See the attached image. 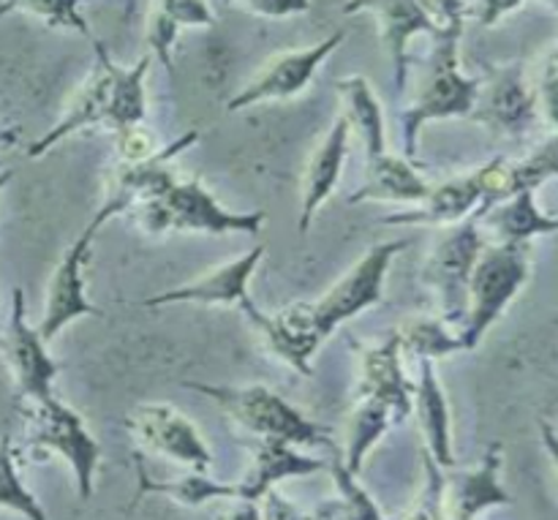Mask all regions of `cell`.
<instances>
[{
  "label": "cell",
  "instance_id": "ee69618b",
  "mask_svg": "<svg viewBox=\"0 0 558 520\" xmlns=\"http://www.w3.org/2000/svg\"><path fill=\"white\" fill-rule=\"evenodd\" d=\"M545 3H548V5H554V9L558 11V0H545Z\"/></svg>",
  "mask_w": 558,
  "mask_h": 520
},
{
  "label": "cell",
  "instance_id": "3957f363",
  "mask_svg": "<svg viewBox=\"0 0 558 520\" xmlns=\"http://www.w3.org/2000/svg\"><path fill=\"white\" fill-rule=\"evenodd\" d=\"M461 31L439 33L434 36V49L428 58V71L417 87L414 101L401 114V142L403 158L414 161L417 156L420 129L430 120L469 118L474 112V104L480 96V80L463 74L461 60H458V44Z\"/></svg>",
  "mask_w": 558,
  "mask_h": 520
},
{
  "label": "cell",
  "instance_id": "7a4b0ae2",
  "mask_svg": "<svg viewBox=\"0 0 558 520\" xmlns=\"http://www.w3.org/2000/svg\"><path fill=\"white\" fill-rule=\"evenodd\" d=\"M183 387L216 401L238 428L256 436V439H278L294 447H332V428L308 420L270 387L205 385V382H183Z\"/></svg>",
  "mask_w": 558,
  "mask_h": 520
},
{
  "label": "cell",
  "instance_id": "9c48e42d",
  "mask_svg": "<svg viewBox=\"0 0 558 520\" xmlns=\"http://www.w3.org/2000/svg\"><path fill=\"white\" fill-rule=\"evenodd\" d=\"M347 38V31H336L311 47L283 49L265 60L254 80L245 82L238 93L227 101V112H243V109L256 107L267 101H287V98L300 96L311 85L319 65L336 52Z\"/></svg>",
  "mask_w": 558,
  "mask_h": 520
},
{
  "label": "cell",
  "instance_id": "60d3db41",
  "mask_svg": "<svg viewBox=\"0 0 558 520\" xmlns=\"http://www.w3.org/2000/svg\"><path fill=\"white\" fill-rule=\"evenodd\" d=\"M539 442H543L545 452H548L550 463H554V469H556V477H558V431L548 423V420H539Z\"/></svg>",
  "mask_w": 558,
  "mask_h": 520
},
{
  "label": "cell",
  "instance_id": "e575fe53",
  "mask_svg": "<svg viewBox=\"0 0 558 520\" xmlns=\"http://www.w3.org/2000/svg\"><path fill=\"white\" fill-rule=\"evenodd\" d=\"M153 9L167 14L180 31L183 27H210L216 22V14L207 5V0H156Z\"/></svg>",
  "mask_w": 558,
  "mask_h": 520
},
{
  "label": "cell",
  "instance_id": "74e56055",
  "mask_svg": "<svg viewBox=\"0 0 558 520\" xmlns=\"http://www.w3.org/2000/svg\"><path fill=\"white\" fill-rule=\"evenodd\" d=\"M234 3L243 5L245 11H251V14L272 16V20L305 14V11L311 9V0H234Z\"/></svg>",
  "mask_w": 558,
  "mask_h": 520
},
{
  "label": "cell",
  "instance_id": "e0dca14e",
  "mask_svg": "<svg viewBox=\"0 0 558 520\" xmlns=\"http://www.w3.org/2000/svg\"><path fill=\"white\" fill-rule=\"evenodd\" d=\"M360 11L376 16L379 38L392 63V85H396V93H403L409 76V41L420 33H428L434 38V22L428 20L420 0H347L343 3V14H360Z\"/></svg>",
  "mask_w": 558,
  "mask_h": 520
},
{
  "label": "cell",
  "instance_id": "7bdbcfd3",
  "mask_svg": "<svg viewBox=\"0 0 558 520\" xmlns=\"http://www.w3.org/2000/svg\"><path fill=\"white\" fill-rule=\"evenodd\" d=\"M11 178H14V172H11V169H3V172H0V191L11 183Z\"/></svg>",
  "mask_w": 558,
  "mask_h": 520
},
{
  "label": "cell",
  "instance_id": "5bb4252c",
  "mask_svg": "<svg viewBox=\"0 0 558 520\" xmlns=\"http://www.w3.org/2000/svg\"><path fill=\"white\" fill-rule=\"evenodd\" d=\"M3 354L20 398L36 403L52 396L60 363L47 352V341L41 338V332L27 325L25 292L20 287L11 289V314L3 336Z\"/></svg>",
  "mask_w": 558,
  "mask_h": 520
},
{
  "label": "cell",
  "instance_id": "4fadbf2b",
  "mask_svg": "<svg viewBox=\"0 0 558 520\" xmlns=\"http://www.w3.org/2000/svg\"><path fill=\"white\" fill-rule=\"evenodd\" d=\"M245 316H248L251 325L262 332L267 349L276 354L281 363H287L289 368H294L298 374L311 376V360L319 352L322 343L327 341V336L322 332L319 316H316L314 303H289L283 309L267 311L256 309L254 300H245L240 305Z\"/></svg>",
  "mask_w": 558,
  "mask_h": 520
},
{
  "label": "cell",
  "instance_id": "b9f144b4",
  "mask_svg": "<svg viewBox=\"0 0 558 520\" xmlns=\"http://www.w3.org/2000/svg\"><path fill=\"white\" fill-rule=\"evenodd\" d=\"M16 136H20V129H5V131H0V147H9V145H14L16 142Z\"/></svg>",
  "mask_w": 558,
  "mask_h": 520
},
{
  "label": "cell",
  "instance_id": "4dcf8cb0",
  "mask_svg": "<svg viewBox=\"0 0 558 520\" xmlns=\"http://www.w3.org/2000/svg\"><path fill=\"white\" fill-rule=\"evenodd\" d=\"M82 3L85 0H3L0 3V16L20 11V14L36 16V20H41L47 27H54V31H71L85 38H93L87 20L80 11Z\"/></svg>",
  "mask_w": 558,
  "mask_h": 520
},
{
  "label": "cell",
  "instance_id": "f546056e",
  "mask_svg": "<svg viewBox=\"0 0 558 520\" xmlns=\"http://www.w3.org/2000/svg\"><path fill=\"white\" fill-rule=\"evenodd\" d=\"M0 510H11L25 520H47L44 507L22 483L20 469H16V450L9 434L0 439Z\"/></svg>",
  "mask_w": 558,
  "mask_h": 520
},
{
  "label": "cell",
  "instance_id": "6da1fadb",
  "mask_svg": "<svg viewBox=\"0 0 558 520\" xmlns=\"http://www.w3.org/2000/svg\"><path fill=\"white\" fill-rule=\"evenodd\" d=\"M96 52V69L87 76L85 85L69 104L63 118L27 147V158H38L52 150L58 142L69 140L76 131L109 129L114 134L136 129L147 118L145 76L150 71V58H140L134 65L114 63L109 49L98 38H90Z\"/></svg>",
  "mask_w": 558,
  "mask_h": 520
},
{
  "label": "cell",
  "instance_id": "8fae6325",
  "mask_svg": "<svg viewBox=\"0 0 558 520\" xmlns=\"http://www.w3.org/2000/svg\"><path fill=\"white\" fill-rule=\"evenodd\" d=\"M98 229L101 227L90 218L87 227L82 229L80 238L63 251L60 262L54 265L52 276H49L47 298H44V314L36 327L47 343L74 319H82V316H101V311L87 300L85 281V267L87 259H90L93 238L98 234Z\"/></svg>",
  "mask_w": 558,
  "mask_h": 520
},
{
  "label": "cell",
  "instance_id": "4316f807",
  "mask_svg": "<svg viewBox=\"0 0 558 520\" xmlns=\"http://www.w3.org/2000/svg\"><path fill=\"white\" fill-rule=\"evenodd\" d=\"M396 423V414L387 403L376 401V398H357L349 414L347 425V447H343V467L352 474H360L365 456L374 450L376 442L387 434Z\"/></svg>",
  "mask_w": 558,
  "mask_h": 520
},
{
  "label": "cell",
  "instance_id": "44dd1931",
  "mask_svg": "<svg viewBox=\"0 0 558 520\" xmlns=\"http://www.w3.org/2000/svg\"><path fill=\"white\" fill-rule=\"evenodd\" d=\"M412 412L417 414L420 431L425 436V452L434 458L439 469L456 467L452 452V428H450V403H447L445 387L436 376L434 360H420L417 382L412 392Z\"/></svg>",
  "mask_w": 558,
  "mask_h": 520
},
{
  "label": "cell",
  "instance_id": "ab89813d",
  "mask_svg": "<svg viewBox=\"0 0 558 520\" xmlns=\"http://www.w3.org/2000/svg\"><path fill=\"white\" fill-rule=\"evenodd\" d=\"M218 520H262V510L256 501H234L229 510H223Z\"/></svg>",
  "mask_w": 558,
  "mask_h": 520
},
{
  "label": "cell",
  "instance_id": "30bf717a",
  "mask_svg": "<svg viewBox=\"0 0 558 520\" xmlns=\"http://www.w3.org/2000/svg\"><path fill=\"white\" fill-rule=\"evenodd\" d=\"M469 120L488 129L490 134L510 136V140L529 134L537 125L539 112L534 87L526 80V69L521 63L490 69L488 76L480 80V96Z\"/></svg>",
  "mask_w": 558,
  "mask_h": 520
},
{
  "label": "cell",
  "instance_id": "f1b7e54d",
  "mask_svg": "<svg viewBox=\"0 0 558 520\" xmlns=\"http://www.w3.org/2000/svg\"><path fill=\"white\" fill-rule=\"evenodd\" d=\"M332 477L341 491V499L322 505L311 520H385L368 491L357 483V474L343 467L341 456L332 458Z\"/></svg>",
  "mask_w": 558,
  "mask_h": 520
},
{
  "label": "cell",
  "instance_id": "484cf974",
  "mask_svg": "<svg viewBox=\"0 0 558 520\" xmlns=\"http://www.w3.org/2000/svg\"><path fill=\"white\" fill-rule=\"evenodd\" d=\"M338 96L343 101V118L349 120L352 131H357L365 147V161H374L381 153H387L385 140V112L376 98L374 87L365 76L354 74L347 80H338Z\"/></svg>",
  "mask_w": 558,
  "mask_h": 520
},
{
  "label": "cell",
  "instance_id": "f35d334b",
  "mask_svg": "<svg viewBox=\"0 0 558 520\" xmlns=\"http://www.w3.org/2000/svg\"><path fill=\"white\" fill-rule=\"evenodd\" d=\"M259 505H262L259 507L262 520H311V518H305L303 512L292 505V501L283 499L276 488L267 491V494L262 496Z\"/></svg>",
  "mask_w": 558,
  "mask_h": 520
},
{
  "label": "cell",
  "instance_id": "1f68e13d",
  "mask_svg": "<svg viewBox=\"0 0 558 520\" xmlns=\"http://www.w3.org/2000/svg\"><path fill=\"white\" fill-rule=\"evenodd\" d=\"M558 178V131H550L526 158L510 161V180L512 191L532 189L537 191L548 180Z\"/></svg>",
  "mask_w": 558,
  "mask_h": 520
},
{
  "label": "cell",
  "instance_id": "8d00e7d4",
  "mask_svg": "<svg viewBox=\"0 0 558 520\" xmlns=\"http://www.w3.org/2000/svg\"><path fill=\"white\" fill-rule=\"evenodd\" d=\"M469 3V20L480 22L483 27H494L512 11L521 9L526 0H466Z\"/></svg>",
  "mask_w": 558,
  "mask_h": 520
},
{
  "label": "cell",
  "instance_id": "7402d4cb",
  "mask_svg": "<svg viewBox=\"0 0 558 520\" xmlns=\"http://www.w3.org/2000/svg\"><path fill=\"white\" fill-rule=\"evenodd\" d=\"M488 243H532L534 238L558 232V216L539 207L537 191L523 189L477 216Z\"/></svg>",
  "mask_w": 558,
  "mask_h": 520
},
{
  "label": "cell",
  "instance_id": "836d02e7",
  "mask_svg": "<svg viewBox=\"0 0 558 520\" xmlns=\"http://www.w3.org/2000/svg\"><path fill=\"white\" fill-rule=\"evenodd\" d=\"M178 33L180 27L158 9H153L150 14H147V44H150L153 55H156L158 63H161L169 74H172V49L174 41H178Z\"/></svg>",
  "mask_w": 558,
  "mask_h": 520
},
{
  "label": "cell",
  "instance_id": "d4e9b609",
  "mask_svg": "<svg viewBox=\"0 0 558 520\" xmlns=\"http://www.w3.org/2000/svg\"><path fill=\"white\" fill-rule=\"evenodd\" d=\"M136 494L131 507L140 505L145 496H169L172 501H178L180 507H205L207 501H240V488L238 483H221V480L207 477V472H191L180 480H153L150 474L142 467V458L136 452Z\"/></svg>",
  "mask_w": 558,
  "mask_h": 520
},
{
  "label": "cell",
  "instance_id": "d6a6232c",
  "mask_svg": "<svg viewBox=\"0 0 558 520\" xmlns=\"http://www.w3.org/2000/svg\"><path fill=\"white\" fill-rule=\"evenodd\" d=\"M534 96H537L539 120H543L550 131H558V47L548 55L543 71H539V82L537 87H534Z\"/></svg>",
  "mask_w": 558,
  "mask_h": 520
},
{
  "label": "cell",
  "instance_id": "ffe728a7",
  "mask_svg": "<svg viewBox=\"0 0 558 520\" xmlns=\"http://www.w3.org/2000/svg\"><path fill=\"white\" fill-rule=\"evenodd\" d=\"M349 142H352V125L343 114L332 120L325 140L314 147L303 172V185H300V232H308L316 213L322 210L330 194L341 180V169L347 164Z\"/></svg>",
  "mask_w": 558,
  "mask_h": 520
},
{
  "label": "cell",
  "instance_id": "5b68a950",
  "mask_svg": "<svg viewBox=\"0 0 558 520\" xmlns=\"http://www.w3.org/2000/svg\"><path fill=\"white\" fill-rule=\"evenodd\" d=\"M134 221L147 234L205 232V234H259L265 227V210H227L199 178L174 180L167 191L142 202L131 210Z\"/></svg>",
  "mask_w": 558,
  "mask_h": 520
},
{
  "label": "cell",
  "instance_id": "d6986e66",
  "mask_svg": "<svg viewBox=\"0 0 558 520\" xmlns=\"http://www.w3.org/2000/svg\"><path fill=\"white\" fill-rule=\"evenodd\" d=\"M483 199V178H480V169H474V172L430 185L428 196L420 205L403 213H392L379 223L385 227H456V223L477 216Z\"/></svg>",
  "mask_w": 558,
  "mask_h": 520
},
{
  "label": "cell",
  "instance_id": "83f0119b",
  "mask_svg": "<svg viewBox=\"0 0 558 520\" xmlns=\"http://www.w3.org/2000/svg\"><path fill=\"white\" fill-rule=\"evenodd\" d=\"M398 341L403 352H412L417 360H441L463 352L458 332L441 316H412L398 325Z\"/></svg>",
  "mask_w": 558,
  "mask_h": 520
},
{
  "label": "cell",
  "instance_id": "cb8c5ba5",
  "mask_svg": "<svg viewBox=\"0 0 558 520\" xmlns=\"http://www.w3.org/2000/svg\"><path fill=\"white\" fill-rule=\"evenodd\" d=\"M430 183L420 174L409 158L381 153L374 161H365V180L352 196L349 205L360 202H398V205H420L428 196Z\"/></svg>",
  "mask_w": 558,
  "mask_h": 520
},
{
  "label": "cell",
  "instance_id": "277c9868",
  "mask_svg": "<svg viewBox=\"0 0 558 520\" xmlns=\"http://www.w3.org/2000/svg\"><path fill=\"white\" fill-rule=\"evenodd\" d=\"M532 276V243H485L469 276L466 316L458 330L463 352L480 347Z\"/></svg>",
  "mask_w": 558,
  "mask_h": 520
},
{
  "label": "cell",
  "instance_id": "8992f818",
  "mask_svg": "<svg viewBox=\"0 0 558 520\" xmlns=\"http://www.w3.org/2000/svg\"><path fill=\"white\" fill-rule=\"evenodd\" d=\"M27 447L33 456H60L69 463L80 501H90L96 491V472L104 458V447L87 431L85 420L69 403L54 396L31 403L25 412Z\"/></svg>",
  "mask_w": 558,
  "mask_h": 520
},
{
  "label": "cell",
  "instance_id": "d590c367",
  "mask_svg": "<svg viewBox=\"0 0 558 520\" xmlns=\"http://www.w3.org/2000/svg\"><path fill=\"white\" fill-rule=\"evenodd\" d=\"M420 3H423L428 20L434 22L436 36L450 31L463 33V27H466V20H469L466 0H420Z\"/></svg>",
  "mask_w": 558,
  "mask_h": 520
},
{
  "label": "cell",
  "instance_id": "2e32d148",
  "mask_svg": "<svg viewBox=\"0 0 558 520\" xmlns=\"http://www.w3.org/2000/svg\"><path fill=\"white\" fill-rule=\"evenodd\" d=\"M352 347L357 352V398H376L387 403L396 414V423H403L412 414L414 385L403 374V349L398 332L392 330L379 343L352 341Z\"/></svg>",
  "mask_w": 558,
  "mask_h": 520
},
{
  "label": "cell",
  "instance_id": "ba28073f",
  "mask_svg": "<svg viewBox=\"0 0 558 520\" xmlns=\"http://www.w3.org/2000/svg\"><path fill=\"white\" fill-rule=\"evenodd\" d=\"M409 249V240H387L376 243L368 254L360 256L319 300H314L316 316H319L322 332L327 338L336 332L338 325L354 319L363 311L376 309L385 303V278L392 262L401 251Z\"/></svg>",
  "mask_w": 558,
  "mask_h": 520
},
{
  "label": "cell",
  "instance_id": "52a82bcc",
  "mask_svg": "<svg viewBox=\"0 0 558 520\" xmlns=\"http://www.w3.org/2000/svg\"><path fill=\"white\" fill-rule=\"evenodd\" d=\"M485 243L488 240L477 218H466L456 227H447L423 265V283L436 294L441 319L456 330H461L463 316H466L469 276Z\"/></svg>",
  "mask_w": 558,
  "mask_h": 520
},
{
  "label": "cell",
  "instance_id": "603a6c76",
  "mask_svg": "<svg viewBox=\"0 0 558 520\" xmlns=\"http://www.w3.org/2000/svg\"><path fill=\"white\" fill-rule=\"evenodd\" d=\"M322 469H325V463L319 458L300 456L298 447L289 445V442L256 439L251 469L238 483L240 501H256L259 505L262 496L276 488L281 480L308 477V474L322 472Z\"/></svg>",
  "mask_w": 558,
  "mask_h": 520
},
{
  "label": "cell",
  "instance_id": "ac0fdd59",
  "mask_svg": "<svg viewBox=\"0 0 558 520\" xmlns=\"http://www.w3.org/2000/svg\"><path fill=\"white\" fill-rule=\"evenodd\" d=\"M501 463H505L501 445L494 442L485 450L477 469L445 474L441 507H445L447 516L452 520H474L480 512L490 510V507H510L512 496L501 485Z\"/></svg>",
  "mask_w": 558,
  "mask_h": 520
},
{
  "label": "cell",
  "instance_id": "9a60e30c",
  "mask_svg": "<svg viewBox=\"0 0 558 520\" xmlns=\"http://www.w3.org/2000/svg\"><path fill=\"white\" fill-rule=\"evenodd\" d=\"M262 256H265V245H256L238 259H229L202 273L194 281L145 298L142 305L145 309H163V305H232V309H240L248 300L251 276Z\"/></svg>",
  "mask_w": 558,
  "mask_h": 520
},
{
  "label": "cell",
  "instance_id": "7c38bea8",
  "mask_svg": "<svg viewBox=\"0 0 558 520\" xmlns=\"http://www.w3.org/2000/svg\"><path fill=\"white\" fill-rule=\"evenodd\" d=\"M125 428L142 450L169 458L189 472H207L213 467V452L196 425L169 403H140Z\"/></svg>",
  "mask_w": 558,
  "mask_h": 520
}]
</instances>
